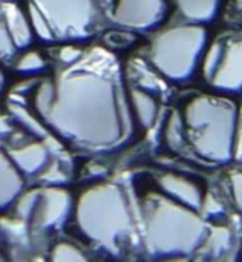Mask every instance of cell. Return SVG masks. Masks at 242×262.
<instances>
[{
  "mask_svg": "<svg viewBox=\"0 0 242 262\" xmlns=\"http://www.w3.org/2000/svg\"><path fill=\"white\" fill-rule=\"evenodd\" d=\"M60 137L92 152L120 146L129 135L127 97L117 77L72 68L54 81V97L40 115Z\"/></svg>",
  "mask_w": 242,
  "mask_h": 262,
  "instance_id": "6da1fadb",
  "label": "cell"
},
{
  "mask_svg": "<svg viewBox=\"0 0 242 262\" xmlns=\"http://www.w3.org/2000/svg\"><path fill=\"white\" fill-rule=\"evenodd\" d=\"M207 226L198 210L161 193H149L141 204V232L149 255L181 258L200 250Z\"/></svg>",
  "mask_w": 242,
  "mask_h": 262,
  "instance_id": "7a4b0ae2",
  "label": "cell"
},
{
  "mask_svg": "<svg viewBox=\"0 0 242 262\" xmlns=\"http://www.w3.org/2000/svg\"><path fill=\"white\" fill-rule=\"evenodd\" d=\"M75 221L91 243L112 255L124 252L134 236L129 200L114 183H98L81 192L75 204Z\"/></svg>",
  "mask_w": 242,
  "mask_h": 262,
  "instance_id": "3957f363",
  "label": "cell"
},
{
  "mask_svg": "<svg viewBox=\"0 0 242 262\" xmlns=\"http://www.w3.org/2000/svg\"><path fill=\"white\" fill-rule=\"evenodd\" d=\"M238 123V107L219 95H196L183 111V126L190 146L203 160L213 164L233 160Z\"/></svg>",
  "mask_w": 242,
  "mask_h": 262,
  "instance_id": "277c9868",
  "label": "cell"
},
{
  "mask_svg": "<svg viewBox=\"0 0 242 262\" xmlns=\"http://www.w3.org/2000/svg\"><path fill=\"white\" fill-rule=\"evenodd\" d=\"M207 45L209 34L203 25H178L163 29L153 37L149 58L163 77L183 83L190 80L201 66Z\"/></svg>",
  "mask_w": 242,
  "mask_h": 262,
  "instance_id": "5b68a950",
  "label": "cell"
},
{
  "mask_svg": "<svg viewBox=\"0 0 242 262\" xmlns=\"http://www.w3.org/2000/svg\"><path fill=\"white\" fill-rule=\"evenodd\" d=\"M204 81L215 91L238 94L242 91V31L218 35L207 45L201 60Z\"/></svg>",
  "mask_w": 242,
  "mask_h": 262,
  "instance_id": "8992f818",
  "label": "cell"
},
{
  "mask_svg": "<svg viewBox=\"0 0 242 262\" xmlns=\"http://www.w3.org/2000/svg\"><path fill=\"white\" fill-rule=\"evenodd\" d=\"M49 25L55 40H78L89 37L97 26L95 0H29Z\"/></svg>",
  "mask_w": 242,
  "mask_h": 262,
  "instance_id": "52a82bcc",
  "label": "cell"
},
{
  "mask_svg": "<svg viewBox=\"0 0 242 262\" xmlns=\"http://www.w3.org/2000/svg\"><path fill=\"white\" fill-rule=\"evenodd\" d=\"M72 210L71 193L60 186L37 187L15 201V213L18 218L29 221L38 230H52L61 227Z\"/></svg>",
  "mask_w": 242,
  "mask_h": 262,
  "instance_id": "ba28073f",
  "label": "cell"
},
{
  "mask_svg": "<svg viewBox=\"0 0 242 262\" xmlns=\"http://www.w3.org/2000/svg\"><path fill=\"white\" fill-rule=\"evenodd\" d=\"M166 11V0H117L112 17L123 28L147 31L163 21Z\"/></svg>",
  "mask_w": 242,
  "mask_h": 262,
  "instance_id": "9c48e42d",
  "label": "cell"
},
{
  "mask_svg": "<svg viewBox=\"0 0 242 262\" xmlns=\"http://www.w3.org/2000/svg\"><path fill=\"white\" fill-rule=\"evenodd\" d=\"M158 187L166 196H169L190 209H195L198 212L201 210V206L206 198L203 187L198 181H195L190 177L173 173V172L160 175Z\"/></svg>",
  "mask_w": 242,
  "mask_h": 262,
  "instance_id": "30bf717a",
  "label": "cell"
},
{
  "mask_svg": "<svg viewBox=\"0 0 242 262\" xmlns=\"http://www.w3.org/2000/svg\"><path fill=\"white\" fill-rule=\"evenodd\" d=\"M8 155L21 175H32L40 172L46 167L49 158L46 144L38 141H32L25 146L9 149Z\"/></svg>",
  "mask_w": 242,
  "mask_h": 262,
  "instance_id": "8fae6325",
  "label": "cell"
},
{
  "mask_svg": "<svg viewBox=\"0 0 242 262\" xmlns=\"http://www.w3.org/2000/svg\"><path fill=\"white\" fill-rule=\"evenodd\" d=\"M3 21L18 49H23L31 45L34 38V28L31 25L29 15L23 12V9L15 3H3L2 6Z\"/></svg>",
  "mask_w": 242,
  "mask_h": 262,
  "instance_id": "7c38bea8",
  "label": "cell"
},
{
  "mask_svg": "<svg viewBox=\"0 0 242 262\" xmlns=\"http://www.w3.org/2000/svg\"><path fill=\"white\" fill-rule=\"evenodd\" d=\"M23 189V177L8 154L0 149V209L12 204Z\"/></svg>",
  "mask_w": 242,
  "mask_h": 262,
  "instance_id": "4fadbf2b",
  "label": "cell"
},
{
  "mask_svg": "<svg viewBox=\"0 0 242 262\" xmlns=\"http://www.w3.org/2000/svg\"><path fill=\"white\" fill-rule=\"evenodd\" d=\"M129 104L134 118L141 127L147 129L155 123L158 117V103L152 94L141 88H132L129 91Z\"/></svg>",
  "mask_w": 242,
  "mask_h": 262,
  "instance_id": "5bb4252c",
  "label": "cell"
},
{
  "mask_svg": "<svg viewBox=\"0 0 242 262\" xmlns=\"http://www.w3.org/2000/svg\"><path fill=\"white\" fill-rule=\"evenodd\" d=\"M178 11L189 23L204 25L218 15L221 0H175Z\"/></svg>",
  "mask_w": 242,
  "mask_h": 262,
  "instance_id": "9a60e30c",
  "label": "cell"
},
{
  "mask_svg": "<svg viewBox=\"0 0 242 262\" xmlns=\"http://www.w3.org/2000/svg\"><path fill=\"white\" fill-rule=\"evenodd\" d=\"M230 238L232 235L227 227H213L212 230H207L201 247L209 249L212 253H221L230 247Z\"/></svg>",
  "mask_w": 242,
  "mask_h": 262,
  "instance_id": "2e32d148",
  "label": "cell"
},
{
  "mask_svg": "<svg viewBox=\"0 0 242 262\" xmlns=\"http://www.w3.org/2000/svg\"><path fill=\"white\" fill-rule=\"evenodd\" d=\"M51 259L52 261H86V256L77 246L61 241L52 247Z\"/></svg>",
  "mask_w": 242,
  "mask_h": 262,
  "instance_id": "e0dca14e",
  "label": "cell"
},
{
  "mask_svg": "<svg viewBox=\"0 0 242 262\" xmlns=\"http://www.w3.org/2000/svg\"><path fill=\"white\" fill-rule=\"evenodd\" d=\"M45 68H46V60L37 51H28L23 55H20L18 60L15 61V69L18 72L31 74V72H38Z\"/></svg>",
  "mask_w": 242,
  "mask_h": 262,
  "instance_id": "ac0fdd59",
  "label": "cell"
},
{
  "mask_svg": "<svg viewBox=\"0 0 242 262\" xmlns=\"http://www.w3.org/2000/svg\"><path fill=\"white\" fill-rule=\"evenodd\" d=\"M17 46L5 25L3 20H0V60H11L15 52H17Z\"/></svg>",
  "mask_w": 242,
  "mask_h": 262,
  "instance_id": "d6986e66",
  "label": "cell"
},
{
  "mask_svg": "<svg viewBox=\"0 0 242 262\" xmlns=\"http://www.w3.org/2000/svg\"><path fill=\"white\" fill-rule=\"evenodd\" d=\"M230 187L235 206L239 212H242V172H235L230 175Z\"/></svg>",
  "mask_w": 242,
  "mask_h": 262,
  "instance_id": "ffe728a7",
  "label": "cell"
},
{
  "mask_svg": "<svg viewBox=\"0 0 242 262\" xmlns=\"http://www.w3.org/2000/svg\"><path fill=\"white\" fill-rule=\"evenodd\" d=\"M81 57V51L75 46H64L60 51V58L66 63V64H74L78 58Z\"/></svg>",
  "mask_w": 242,
  "mask_h": 262,
  "instance_id": "44dd1931",
  "label": "cell"
},
{
  "mask_svg": "<svg viewBox=\"0 0 242 262\" xmlns=\"http://www.w3.org/2000/svg\"><path fill=\"white\" fill-rule=\"evenodd\" d=\"M233 160L242 163V124L238 123L236 138H235V149H233Z\"/></svg>",
  "mask_w": 242,
  "mask_h": 262,
  "instance_id": "7402d4cb",
  "label": "cell"
},
{
  "mask_svg": "<svg viewBox=\"0 0 242 262\" xmlns=\"http://www.w3.org/2000/svg\"><path fill=\"white\" fill-rule=\"evenodd\" d=\"M2 86H3V72L0 69V89H2Z\"/></svg>",
  "mask_w": 242,
  "mask_h": 262,
  "instance_id": "603a6c76",
  "label": "cell"
},
{
  "mask_svg": "<svg viewBox=\"0 0 242 262\" xmlns=\"http://www.w3.org/2000/svg\"><path fill=\"white\" fill-rule=\"evenodd\" d=\"M241 252H242V243H241Z\"/></svg>",
  "mask_w": 242,
  "mask_h": 262,
  "instance_id": "cb8c5ba5",
  "label": "cell"
}]
</instances>
